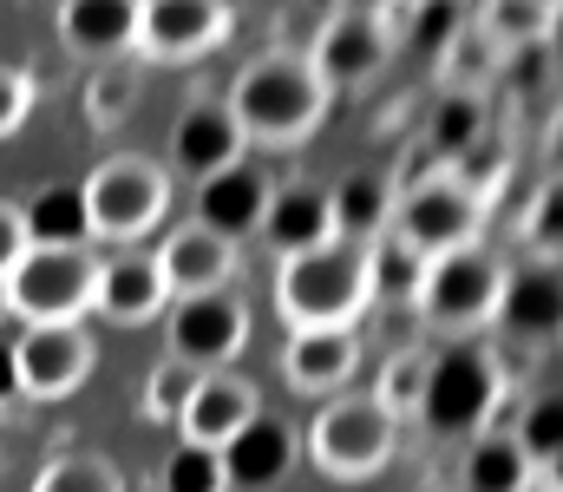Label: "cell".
Segmentation results:
<instances>
[{"label": "cell", "instance_id": "6da1fadb", "mask_svg": "<svg viewBox=\"0 0 563 492\" xmlns=\"http://www.w3.org/2000/svg\"><path fill=\"white\" fill-rule=\"evenodd\" d=\"M328 86H321V73L308 66V59H295V53H263V59H250L243 73H236V92L223 99L230 106V119L243 125V139L250 145H301V139H314V125L328 119Z\"/></svg>", "mask_w": 563, "mask_h": 492}, {"label": "cell", "instance_id": "7a4b0ae2", "mask_svg": "<svg viewBox=\"0 0 563 492\" xmlns=\"http://www.w3.org/2000/svg\"><path fill=\"white\" fill-rule=\"evenodd\" d=\"M367 243H321L308 256H288L276 270V309L295 335H334L367 316Z\"/></svg>", "mask_w": 563, "mask_h": 492}, {"label": "cell", "instance_id": "3957f363", "mask_svg": "<svg viewBox=\"0 0 563 492\" xmlns=\"http://www.w3.org/2000/svg\"><path fill=\"white\" fill-rule=\"evenodd\" d=\"M505 387H511V374H505V361H498V348H485V341H452L445 354H432V368H426V394H420V420L432 434H445V440H478L485 427H492V414L505 407Z\"/></svg>", "mask_w": 563, "mask_h": 492}, {"label": "cell", "instance_id": "277c9868", "mask_svg": "<svg viewBox=\"0 0 563 492\" xmlns=\"http://www.w3.org/2000/svg\"><path fill=\"white\" fill-rule=\"evenodd\" d=\"M86 223L106 243H139L157 230V217L170 210V171L144 152H112L92 164V177L79 184Z\"/></svg>", "mask_w": 563, "mask_h": 492}, {"label": "cell", "instance_id": "5b68a950", "mask_svg": "<svg viewBox=\"0 0 563 492\" xmlns=\"http://www.w3.org/2000/svg\"><path fill=\"white\" fill-rule=\"evenodd\" d=\"M394 447H400V420H387L374 394H334L308 420V460L321 480H341V486L374 480L394 460Z\"/></svg>", "mask_w": 563, "mask_h": 492}, {"label": "cell", "instance_id": "8992f818", "mask_svg": "<svg viewBox=\"0 0 563 492\" xmlns=\"http://www.w3.org/2000/svg\"><path fill=\"white\" fill-rule=\"evenodd\" d=\"M498 296H505V263L485 243H472V250H452V256H432L426 263L420 289H413V309L439 335L472 341L478 328L498 316Z\"/></svg>", "mask_w": 563, "mask_h": 492}, {"label": "cell", "instance_id": "52a82bcc", "mask_svg": "<svg viewBox=\"0 0 563 492\" xmlns=\"http://www.w3.org/2000/svg\"><path fill=\"white\" fill-rule=\"evenodd\" d=\"M92 289H99L92 250H26L0 283V303L26 328H73L92 309Z\"/></svg>", "mask_w": 563, "mask_h": 492}, {"label": "cell", "instance_id": "ba28073f", "mask_svg": "<svg viewBox=\"0 0 563 492\" xmlns=\"http://www.w3.org/2000/svg\"><path fill=\"white\" fill-rule=\"evenodd\" d=\"M394 237L413 250V256H452V250H472L478 243V230H485V210L439 171V177H426L413 190H400L394 197Z\"/></svg>", "mask_w": 563, "mask_h": 492}, {"label": "cell", "instance_id": "9c48e42d", "mask_svg": "<svg viewBox=\"0 0 563 492\" xmlns=\"http://www.w3.org/2000/svg\"><path fill=\"white\" fill-rule=\"evenodd\" d=\"M394 53V7H334L308 66L321 73L328 92H347V86H367Z\"/></svg>", "mask_w": 563, "mask_h": 492}, {"label": "cell", "instance_id": "30bf717a", "mask_svg": "<svg viewBox=\"0 0 563 492\" xmlns=\"http://www.w3.org/2000/svg\"><path fill=\"white\" fill-rule=\"evenodd\" d=\"M170 361H184L190 374H210L223 361L243 354L250 341V303L236 289H210V296H190V303H170Z\"/></svg>", "mask_w": 563, "mask_h": 492}, {"label": "cell", "instance_id": "8fae6325", "mask_svg": "<svg viewBox=\"0 0 563 492\" xmlns=\"http://www.w3.org/2000/svg\"><path fill=\"white\" fill-rule=\"evenodd\" d=\"M236 33V13L217 0H139V46L157 66H190L203 53H217Z\"/></svg>", "mask_w": 563, "mask_h": 492}, {"label": "cell", "instance_id": "7c38bea8", "mask_svg": "<svg viewBox=\"0 0 563 492\" xmlns=\"http://www.w3.org/2000/svg\"><path fill=\"white\" fill-rule=\"evenodd\" d=\"M92 361H99V348H92V335L79 322L73 328H26L13 341V374H20V394L26 401H66V394H79L86 374H92Z\"/></svg>", "mask_w": 563, "mask_h": 492}, {"label": "cell", "instance_id": "4fadbf2b", "mask_svg": "<svg viewBox=\"0 0 563 492\" xmlns=\"http://www.w3.org/2000/svg\"><path fill=\"white\" fill-rule=\"evenodd\" d=\"M151 270H157V283H164L170 303H190V296L230 289L236 270H243V250L223 243V237H210V230H197V223H184V230H170V237L157 243Z\"/></svg>", "mask_w": 563, "mask_h": 492}, {"label": "cell", "instance_id": "5bb4252c", "mask_svg": "<svg viewBox=\"0 0 563 492\" xmlns=\"http://www.w3.org/2000/svg\"><path fill=\"white\" fill-rule=\"evenodd\" d=\"M263 414V394L243 381V374H197L177 427H184V447H203V453H223L250 420Z\"/></svg>", "mask_w": 563, "mask_h": 492}, {"label": "cell", "instance_id": "9a60e30c", "mask_svg": "<svg viewBox=\"0 0 563 492\" xmlns=\"http://www.w3.org/2000/svg\"><path fill=\"white\" fill-rule=\"evenodd\" d=\"M263 217H269V177L256 164H230V171L197 184V230L243 250V237H256Z\"/></svg>", "mask_w": 563, "mask_h": 492}, {"label": "cell", "instance_id": "2e32d148", "mask_svg": "<svg viewBox=\"0 0 563 492\" xmlns=\"http://www.w3.org/2000/svg\"><path fill=\"white\" fill-rule=\"evenodd\" d=\"M217 467H223V486L230 492H269L288 480V467H295V427L288 420H269V414H256L223 453H217Z\"/></svg>", "mask_w": 563, "mask_h": 492}, {"label": "cell", "instance_id": "e0dca14e", "mask_svg": "<svg viewBox=\"0 0 563 492\" xmlns=\"http://www.w3.org/2000/svg\"><path fill=\"white\" fill-rule=\"evenodd\" d=\"M243 145L250 139H243V125L230 119L223 99H190V112L170 132V158L184 164V171H197V177H217V171L243 164Z\"/></svg>", "mask_w": 563, "mask_h": 492}, {"label": "cell", "instance_id": "ac0fdd59", "mask_svg": "<svg viewBox=\"0 0 563 492\" xmlns=\"http://www.w3.org/2000/svg\"><path fill=\"white\" fill-rule=\"evenodd\" d=\"M361 368V335L354 328H334V335H288V354H282V374L295 394L308 401H328L354 381Z\"/></svg>", "mask_w": 563, "mask_h": 492}, {"label": "cell", "instance_id": "d6986e66", "mask_svg": "<svg viewBox=\"0 0 563 492\" xmlns=\"http://www.w3.org/2000/svg\"><path fill=\"white\" fill-rule=\"evenodd\" d=\"M518 341H551L563 322V276L558 263H525V270H505V296H498V316Z\"/></svg>", "mask_w": 563, "mask_h": 492}, {"label": "cell", "instance_id": "ffe728a7", "mask_svg": "<svg viewBox=\"0 0 563 492\" xmlns=\"http://www.w3.org/2000/svg\"><path fill=\"white\" fill-rule=\"evenodd\" d=\"M59 40L86 59H125L139 46V0H73L59 7Z\"/></svg>", "mask_w": 563, "mask_h": 492}, {"label": "cell", "instance_id": "44dd1931", "mask_svg": "<svg viewBox=\"0 0 563 492\" xmlns=\"http://www.w3.org/2000/svg\"><path fill=\"white\" fill-rule=\"evenodd\" d=\"M263 237L282 263L288 256H308L321 243H334V210H328V190L314 184H288V190H269V217H263Z\"/></svg>", "mask_w": 563, "mask_h": 492}, {"label": "cell", "instance_id": "7402d4cb", "mask_svg": "<svg viewBox=\"0 0 563 492\" xmlns=\"http://www.w3.org/2000/svg\"><path fill=\"white\" fill-rule=\"evenodd\" d=\"M92 309H106V322H119V328H144L170 309V296H164V283H157L151 256H112V263H99Z\"/></svg>", "mask_w": 563, "mask_h": 492}, {"label": "cell", "instance_id": "603a6c76", "mask_svg": "<svg viewBox=\"0 0 563 492\" xmlns=\"http://www.w3.org/2000/svg\"><path fill=\"white\" fill-rule=\"evenodd\" d=\"M20 223H26V250H86L92 243V223H86V204L73 184L33 190V204H20Z\"/></svg>", "mask_w": 563, "mask_h": 492}, {"label": "cell", "instance_id": "cb8c5ba5", "mask_svg": "<svg viewBox=\"0 0 563 492\" xmlns=\"http://www.w3.org/2000/svg\"><path fill=\"white\" fill-rule=\"evenodd\" d=\"M498 66H505V53L485 40L478 13H465V20L452 26L445 53H439V92H459V99H485V79H492Z\"/></svg>", "mask_w": 563, "mask_h": 492}, {"label": "cell", "instance_id": "d4e9b609", "mask_svg": "<svg viewBox=\"0 0 563 492\" xmlns=\"http://www.w3.org/2000/svg\"><path fill=\"white\" fill-rule=\"evenodd\" d=\"M511 164H518V145H511L505 132H492V125H485V139H472L459 158H445V177H452L478 210H492V204H498V190L511 184Z\"/></svg>", "mask_w": 563, "mask_h": 492}, {"label": "cell", "instance_id": "484cf974", "mask_svg": "<svg viewBox=\"0 0 563 492\" xmlns=\"http://www.w3.org/2000/svg\"><path fill=\"white\" fill-rule=\"evenodd\" d=\"M531 467L525 453L511 447V434H478L465 447V467H459V492H531Z\"/></svg>", "mask_w": 563, "mask_h": 492}, {"label": "cell", "instance_id": "4316f807", "mask_svg": "<svg viewBox=\"0 0 563 492\" xmlns=\"http://www.w3.org/2000/svg\"><path fill=\"white\" fill-rule=\"evenodd\" d=\"M478 26L498 53H538L558 33V0H498L478 13Z\"/></svg>", "mask_w": 563, "mask_h": 492}, {"label": "cell", "instance_id": "83f0119b", "mask_svg": "<svg viewBox=\"0 0 563 492\" xmlns=\"http://www.w3.org/2000/svg\"><path fill=\"white\" fill-rule=\"evenodd\" d=\"M328 210H334V237H341V243H374V237L387 230V217H394V184H380V177H347V184L328 197Z\"/></svg>", "mask_w": 563, "mask_h": 492}, {"label": "cell", "instance_id": "f1b7e54d", "mask_svg": "<svg viewBox=\"0 0 563 492\" xmlns=\"http://www.w3.org/2000/svg\"><path fill=\"white\" fill-rule=\"evenodd\" d=\"M511 447L525 453V467H531V480H558V460H563V401L544 387L538 401H525V414H518V434H511Z\"/></svg>", "mask_w": 563, "mask_h": 492}, {"label": "cell", "instance_id": "f546056e", "mask_svg": "<svg viewBox=\"0 0 563 492\" xmlns=\"http://www.w3.org/2000/svg\"><path fill=\"white\" fill-rule=\"evenodd\" d=\"M420 276H426V256H413L394 230H380V237L367 243V289H374L380 303H407V309H413Z\"/></svg>", "mask_w": 563, "mask_h": 492}, {"label": "cell", "instance_id": "4dcf8cb0", "mask_svg": "<svg viewBox=\"0 0 563 492\" xmlns=\"http://www.w3.org/2000/svg\"><path fill=\"white\" fill-rule=\"evenodd\" d=\"M139 59H112V66H99L92 79H86V119L99 125V132H112L119 119H132V106H139Z\"/></svg>", "mask_w": 563, "mask_h": 492}, {"label": "cell", "instance_id": "1f68e13d", "mask_svg": "<svg viewBox=\"0 0 563 492\" xmlns=\"http://www.w3.org/2000/svg\"><path fill=\"white\" fill-rule=\"evenodd\" d=\"M472 139H485V99H459V92H439V106H432V125H426V145H432V158H459Z\"/></svg>", "mask_w": 563, "mask_h": 492}, {"label": "cell", "instance_id": "d6a6232c", "mask_svg": "<svg viewBox=\"0 0 563 492\" xmlns=\"http://www.w3.org/2000/svg\"><path fill=\"white\" fill-rule=\"evenodd\" d=\"M426 368H432V348H400L387 368H380V387H374V407L387 420H407L420 414V394H426Z\"/></svg>", "mask_w": 563, "mask_h": 492}, {"label": "cell", "instance_id": "836d02e7", "mask_svg": "<svg viewBox=\"0 0 563 492\" xmlns=\"http://www.w3.org/2000/svg\"><path fill=\"white\" fill-rule=\"evenodd\" d=\"M33 492H125V480L106 453H53L40 467Z\"/></svg>", "mask_w": 563, "mask_h": 492}, {"label": "cell", "instance_id": "e575fe53", "mask_svg": "<svg viewBox=\"0 0 563 492\" xmlns=\"http://www.w3.org/2000/svg\"><path fill=\"white\" fill-rule=\"evenodd\" d=\"M190 387H197V374L184 368V361H157L151 374H144V420H177L184 414V401H190Z\"/></svg>", "mask_w": 563, "mask_h": 492}, {"label": "cell", "instance_id": "d590c367", "mask_svg": "<svg viewBox=\"0 0 563 492\" xmlns=\"http://www.w3.org/2000/svg\"><path fill=\"white\" fill-rule=\"evenodd\" d=\"M558 210H563V190H558V177L531 197V210H525V250H531V263H558V250H563V230H558Z\"/></svg>", "mask_w": 563, "mask_h": 492}, {"label": "cell", "instance_id": "8d00e7d4", "mask_svg": "<svg viewBox=\"0 0 563 492\" xmlns=\"http://www.w3.org/2000/svg\"><path fill=\"white\" fill-rule=\"evenodd\" d=\"M157 492H230V486H223L217 453H203V447H177V453L164 460V473H157Z\"/></svg>", "mask_w": 563, "mask_h": 492}, {"label": "cell", "instance_id": "74e56055", "mask_svg": "<svg viewBox=\"0 0 563 492\" xmlns=\"http://www.w3.org/2000/svg\"><path fill=\"white\" fill-rule=\"evenodd\" d=\"M321 26H328V7H288V13H276V26H269V53L308 59L314 40H321Z\"/></svg>", "mask_w": 563, "mask_h": 492}, {"label": "cell", "instance_id": "f35d334b", "mask_svg": "<svg viewBox=\"0 0 563 492\" xmlns=\"http://www.w3.org/2000/svg\"><path fill=\"white\" fill-rule=\"evenodd\" d=\"M33 99H40L33 73H26V66H0V139H13V132L26 125Z\"/></svg>", "mask_w": 563, "mask_h": 492}, {"label": "cell", "instance_id": "ab89813d", "mask_svg": "<svg viewBox=\"0 0 563 492\" xmlns=\"http://www.w3.org/2000/svg\"><path fill=\"white\" fill-rule=\"evenodd\" d=\"M26 256V223H20V204L0 197V283L13 276V263Z\"/></svg>", "mask_w": 563, "mask_h": 492}, {"label": "cell", "instance_id": "60d3db41", "mask_svg": "<svg viewBox=\"0 0 563 492\" xmlns=\"http://www.w3.org/2000/svg\"><path fill=\"white\" fill-rule=\"evenodd\" d=\"M20 401V374H13V341L0 335V407H13Z\"/></svg>", "mask_w": 563, "mask_h": 492}, {"label": "cell", "instance_id": "b9f144b4", "mask_svg": "<svg viewBox=\"0 0 563 492\" xmlns=\"http://www.w3.org/2000/svg\"><path fill=\"white\" fill-rule=\"evenodd\" d=\"M125 492H157V486H125Z\"/></svg>", "mask_w": 563, "mask_h": 492}, {"label": "cell", "instance_id": "7bdbcfd3", "mask_svg": "<svg viewBox=\"0 0 563 492\" xmlns=\"http://www.w3.org/2000/svg\"><path fill=\"white\" fill-rule=\"evenodd\" d=\"M0 316H7V303H0Z\"/></svg>", "mask_w": 563, "mask_h": 492}]
</instances>
